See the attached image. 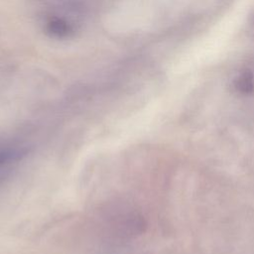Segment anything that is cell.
I'll use <instances>...</instances> for the list:
<instances>
[{"instance_id":"cell-2","label":"cell","mask_w":254,"mask_h":254,"mask_svg":"<svg viewBox=\"0 0 254 254\" xmlns=\"http://www.w3.org/2000/svg\"><path fill=\"white\" fill-rule=\"evenodd\" d=\"M23 155L24 152L19 147L0 146V175L16 164Z\"/></svg>"},{"instance_id":"cell-3","label":"cell","mask_w":254,"mask_h":254,"mask_svg":"<svg viewBox=\"0 0 254 254\" xmlns=\"http://www.w3.org/2000/svg\"><path fill=\"white\" fill-rule=\"evenodd\" d=\"M48 30L53 36L62 38V37H64L67 35L68 26L64 21H63L61 19H54L49 23Z\"/></svg>"},{"instance_id":"cell-1","label":"cell","mask_w":254,"mask_h":254,"mask_svg":"<svg viewBox=\"0 0 254 254\" xmlns=\"http://www.w3.org/2000/svg\"><path fill=\"white\" fill-rule=\"evenodd\" d=\"M234 90L240 94H251L254 92V72L245 68L239 71L232 80Z\"/></svg>"}]
</instances>
